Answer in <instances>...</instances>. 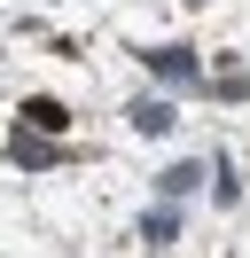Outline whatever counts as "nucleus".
Returning a JSON list of instances; mask_svg holds the SVG:
<instances>
[{
	"mask_svg": "<svg viewBox=\"0 0 250 258\" xmlns=\"http://www.w3.org/2000/svg\"><path fill=\"white\" fill-rule=\"evenodd\" d=\"M24 125H39V133H62L71 117H62V102H47V94H31L24 102Z\"/></svg>",
	"mask_w": 250,
	"mask_h": 258,
	"instance_id": "f257e3e1",
	"label": "nucleus"
},
{
	"mask_svg": "<svg viewBox=\"0 0 250 258\" xmlns=\"http://www.w3.org/2000/svg\"><path fill=\"white\" fill-rule=\"evenodd\" d=\"M133 133H172V102H141V110H133Z\"/></svg>",
	"mask_w": 250,
	"mask_h": 258,
	"instance_id": "f03ea898",
	"label": "nucleus"
},
{
	"mask_svg": "<svg viewBox=\"0 0 250 258\" xmlns=\"http://www.w3.org/2000/svg\"><path fill=\"white\" fill-rule=\"evenodd\" d=\"M149 63H156V71H164V79H188V47H156V55H149Z\"/></svg>",
	"mask_w": 250,
	"mask_h": 258,
	"instance_id": "7ed1b4c3",
	"label": "nucleus"
},
{
	"mask_svg": "<svg viewBox=\"0 0 250 258\" xmlns=\"http://www.w3.org/2000/svg\"><path fill=\"white\" fill-rule=\"evenodd\" d=\"M196 180H203L196 164H172V172H164V196H188V188H196Z\"/></svg>",
	"mask_w": 250,
	"mask_h": 258,
	"instance_id": "20e7f679",
	"label": "nucleus"
}]
</instances>
